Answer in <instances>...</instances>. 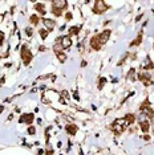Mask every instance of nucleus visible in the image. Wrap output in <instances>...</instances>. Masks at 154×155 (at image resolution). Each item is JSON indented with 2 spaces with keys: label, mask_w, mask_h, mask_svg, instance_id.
<instances>
[{
  "label": "nucleus",
  "mask_w": 154,
  "mask_h": 155,
  "mask_svg": "<svg viewBox=\"0 0 154 155\" xmlns=\"http://www.w3.org/2000/svg\"><path fill=\"white\" fill-rule=\"evenodd\" d=\"M128 81H130V82L136 81V70L134 69L129 70V73H128Z\"/></svg>",
  "instance_id": "nucleus-15"
},
{
  "label": "nucleus",
  "mask_w": 154,
  "mask_h": 155,
  "mask_svg": "<svg viewBox=\"0 0 154 155\" xmlns=\"http://www.w3.org/2000/svg\"><path fill=\"white\" fill-rule=\"evenodd\" d=\"M143 139H145V140H149L150 137H149V135H145V137H143Z\"/></svg>",
  "instance_id": "nucleus-29"
},
{
  "label": "nucleus",
  "mask_w": 154,
  "mask_h": 155,
  "mask_svg": "<svg viewBox=\"0 0 154 155\" xmlns=\"http://www.w3.org/2000/svg\"><path fill=\"white\" fill-rule=\"evenodd\" d=\"M43 24H44L45 29H48V31L55 29V27H56V21L53 19H43Z\"/></svg>",
  "instance_id": "nucleus-8"
},
{
  "label": "nucleus",
  "mask_w": 154,
  "mask_h": 155,
  "mask_svg": "<svg viewBox=\"0 0 154 155\" xmlns=\"http://www.w3.org/2000/svg\"><path fill=\"white\" fill-rule=\"evenodd\" d=\"M35 9H36L40 15H45V5L44 4H35Z\"/></svg>",
  "instance_id": "nucleus-14"
},
{
  "label": "nucleus",
  "mask_w": 154,
  "mask_h": 155,
  "mask_svg": "<svg viewBox=\"0 0 154 155\" xmlns=\"http://www.w3.org/2000/svg\"><path fill=\"white\" fill-rule=\"evenodd\" d=\"M101 45H102V44H101L99 36H93L92 40H90V47H92L94 51H100V49H101Z\"/></svg>",
  "instance_id": "nucleus-6"
},
{
  "label": "nucleus",
  "mask_w": 154,
  "mask_h": 155,
  "mask_svg": "<svg viewBox=\"0 0 154 155\" xmlns=\"http://www.w3.org/2000/svg\"><path fill=\"white\" fill-rule=\"evenodd\" d=\"M152 129H153V131H154V119H153V122H152Z\"/></svg>",
  "instance_id": "nucleus-32"
},
{
  "label": "nucleus",
  "mask_w": 154,
  "mask_h": 155,
  "mask_svg": "<svg viewBox=\"0 0 154 155\" xmlns=\"http://www.w3.org/2000/svg\"><path fill=\"white\" fill-rule=\"evenodd\" d=\"M25 33L28 35V36H32V35H33V31H32V28H31V27H28V28H25Z\"/></svg>",
  "instance_id": "nucleus-24"
},
{
  "label": "nucleus",
  "mask_w": 154,
  "mask_h": 155,
  "mask_svg": "<svg viewBox=\"0 0 154 155\" xmlns=\"http://www.w3.org/2000/svg\"><path fill=\"white\" fill-rule=\"evenodd\" d=\"M68 5L66 0H52V8H59V9H65Z\"/></svg>",
  "instance_id": "nucleus-5"
},
{
  "label": "nucleus",
  "mask_w": 154,
  "mask_h": 155,
  "mask_svg": "<svg viewBox=\"0 0 154 155\" xmlns=\"http://www.w3.org/2000/svg\"><path fill=\"white\" fill-rule=\"evenodd\" d=\"M29 2H32V3H35V2H36V0H29Z\"/></svg>",
  "instance_id": "nucleus-33"
},
{
  "label": "nucleus",
  "mask_w": 154,
  "mask_h": 155,
  "mask_svg": "<svg viewBox=\"0 0 154 155\" xmlns=\"http://www.w3.org/2000/svg\"><path fill=\"white\" fill-rule=\"evenodd\" d=\"M56 56H57V58H59V61L60 62H65L66 61V54L64 53V52H57Z\"/></svg>",
  "instance_id": "nucleus-16"
},
{
  "label": "nucleus",
  "mask_w": 154,
  "mask_h": 155,
  "mask_svg": "<svg viewBox=\"0 0 154 155\" xmlns=\"http://www.w3.org/2000/svg\"><path fill=\"white\" fill-rule=\"evenodd\" d=\"M3 40H4V35H3V32H0V44L3 43Z\"/></svg>",
  "instance_id": "nucleus-28"
},
{
  "label": "nucleus",
  "mask_w": 154,
  "mask_h": 155,
  "mask_svg": "<svg viewBox=\"0 0 154 155\" xmlns=\"http://www.w3.org/2000/svg\"><path fill=\"white\" fill-rule=\"evenodd\" d=\"M128 126H129V123H128V121H126V118L124 117V118H121V119H117V121H114L113 125L110 126V129L113 130L116 134H121L125 129L128 127Z\"/></svg>",
  "instance_id": "nucleus-1"
},
{
  "label": "nucleus",
  "mask_w": 154,
  "mask_h": 155,
  "mask_svg": "<svg viewBox=\"0 0 154 155\" xmlns=\"http://www.w3.org/2000/svg\"><path fill=\"white\" fill-rule=\"evenodd\" d=\"M32 53H31V51L28 49L27 45H23L22 47V60L24 62V65H28L31 61H32Z\"/></svg>",
  "instance_id": "nucleus-2"
},
{
  "label": "nucleus",
  "mask_w": 154,
  "mask_h": 155,
  "mask_svg": "<svg viewBox=\"0 0 154 155\" xmlns=\"http://www.w3.org/2000/svg\"><path fill=\"white\" fill-rule=\"evenodd\" d=\"M48 33H49V31H45V29H40V36H41V38H43V40H45V37L48 36Z\"/></svg>",
  "instance_id": "nucleus-21"
},
{
  "label": "nucleus",
  "mask_w": 154,
  "mask_h": 155,
  "mask_svg": "<svg viewBox=\"0 0 154 155\" xmlns=\"http://www.w3.org/2000/svg\"><path fill=\"white\" fill-rule=\"evenodd\" d=\"M60 38V43H61V47L64 48V49H68V48H71V45H72V40H71V36H65V37H59Z\"/></svg>",
  "instance_id": "nucleus-7"
},
{
  "label": "nucleus",
  "mask_w": 154,
  "mask_h": 155,
  "mask_svg": "<svg viewBox=\"0 0 154 155\" xmlns=\"http://www.w3.org/2000/svg\"><path fill=\"white\" fill-rule=\"evenodd\" d=\"M85 2H86V3H89V2H90V0H85Z\"/></svg>",
  "instance_id": "nucleus-34"
},
{
  "label": "nucleus",
  "mask_w": 154,
  "mask_h": 155,
  "mask_svg": "<svg viewBox=\"0 0 154 155\" xmlns=\"http://www.w3.org/2000/svg\"><path fill=\"white\" fill-rule=\"evenodd\" d=\"M3 110H4V107H3L2 105H0V113H3Z\"/></svg>",
  "instance_id": "nucleus-31"
},
{
  "label": "nucleus",
  "mask_w": 154,
  "mask_h": 155,
  "mask_svg": "<svg viewBox=\"0 0 154 155\" xmlns=\"http://www.w3.org/2000/svg\"><path fill=\"white\" fill-rule=\"evenodd\" d=\"M126 121H128V123L129 125H133V123H134V121H136V117L133 114H126Z\"/></svg>",
  "instance_id": "nucleus-19"
},
{
  "label": "nucleus",
  "mask_w": 154,
  "mask_h": 155,
  "mask_svg": "<svg viewBox=\"0 0 154 155\" xmlns=\"http://www.w3.org/2000/svg\"><path fill=\"white\" fill-rule=\"evenodd\" d=\"M65 19L68 20V21H69V20H72V13L71 12H66L65 13Z\"/></svg>",
  "instance_id": "nucleus-26"
},
{
  "label": "nucleus",
  "mask_w": 154,
  "mask_h": 155,
  "mask_svg": "<svg viewBox=\"0 0 154 155\" xmlns=\"http://www.w3.org/2000/svg\"><path fill=\"white\" fill-rule=\"evenodd\" d=\"M110 31L109 29H106V31H104L102 33H100L99 35V38H100V41H101V44H105L108 40H109V37H110Z\"/></svg>",
  "instance_id": "nucleus-11"
},
{
  "label": "nucleus",
  "mask_w": 154,
  "mask_h": 155,
  "mask_svg": "<svg viewBox=\"0 0 154 155\" xmlns=\"http://www.w3.org/2000/svg\"><path fill=\"white\" fill-rule=\"evenodd\" d=\"M106 9H108V5L105 4L104 0H96V3H94V7H93V12L94 13H97V15H101V13H104Z\"/></svg>",
  "instance_id": "nucleus-3"
},
{
  "label": "nucleus",
  "mask_w": 154,
  "mask_h": 155,
  "mask_svg": "<svg viewBox=\"0 0 154 155\" xmlns=\"http://www.w3.org/2000/svg\"><path fill=\"white\" fill-rule=\"evenodd\" d=\"M106 84V78H100V85H99V89H102V86Z\"/></svg>",
  "instance_id": "nucleus-23"
},
{
  "label": "nucleus",
  "mask_w": 154,
  "mask_h": 155,
  "mask_svg": "<svg viewBox=\"0 0 154 155\" xmlns=\"http://www.w3.org/2000/svg\"><path fill=\"white\" fill-rule=\"evenodd\" d=\"M138 78H139V81L143 84L145 86H150V85H153L154 84V81H153V77H152V74L150 73H139L138 74Z\"/></svg>",
  "instance_id": "nucleus-4"
},
{
  "label": "nucleus",
  "mask_w": 154,
  "mask_h": 155,
  "mask_svg": "<svg viewBox=\"0 0 154 155\" xmlns=\"http://www.w3.org/2000/svg\"><path fill=\"white\" fill-rule=\"evenodd\" d=\"M61 94H62V97H64V98H69V94H68V91H65V90H64V91H62Z\"/></svg>",
  "instance_id": "nucleus-27"
},
{
  "label": "nucleus",
  "mask_w": 154,
  "mask_h": 155,
  "mask_svg": "<svg viewBox=\"0 0 154 155\" xmlns=\"http://www.w3.org/2000/svg\"><path fill=\"white\" fill-rule=\"evenodd\" d=\"M3 19H4V15H0V23L3 21Z\"/></svg>",
  "instance_id": "nucleus-30"
},
{
  "label": "nucleus",
  "mask_w": 154,
  "mask_h": 155,
  "mask_svg": "<svg viewBox=\"0 0 154 155\" xmlns=\"http://www.w3.org/2000/svg\"><path fill=\"white\" fill-rule=\"evenodd\" d=\"M33 114H23L22 117H20V123H27V125H31V123L33 122Z\"/></svg>",
  "instance_id": "nucleus-9"
},
{
  "label": "nucleus",
  "mask_w": 154,
  "mask_h": 155,
  "mask_svg": "<svg viewBox=\"0 0 154 155\" xmlns=\"http://www.w3.org/2000/svg\"><path fill=\"white\" fill-rule=\"evenodd\" d=\"M29 21H31V24H35V25H37L40 20H38V16L37 15H32V16H31V19H29Z\"/></svg>",
  "instance_id": "nucleus-20"
},
{
  "label": "nucleus",
  "mask_w": 154,
  "mask_h": 155,
  "mask_svg": "<svg viewBox=\"0 0 154 155\" xmlns=\"http://www.w3.org/2000/svg\"><path fill=\"white\" fill-rule=\"evenodd\" d=\"M65 129H66V133H68L69 135H75V134L77 133V126L72 125V123H71V125H66Z\"/></svg>",
  "instance_id": "nucleus-12"
},
{
  "label": "nucleus",
  "mask_w": 154,
  "mask_h": 155,
  "mask_svg": "<svg viewBox=\"0 0 154 155\" xmlns=\"http://www.w3.org/2000/svg\"><path fill=\"white\" fill-rule=\"evenodd\" d=\"M79 32H80V27H72L69 29V36H76V35H79Z\"/></svg>",
  "instance_id": "nucleus-17"
},
{
  "label": "nucleus",
  "mask_w": 154,
  "mask_h": 155,
  "mask_svg": "<svg viewBox=\"0 0 154 155\" xmlns=\"http://www.w3.org/2000/svg\"><path fill=\"white\" fill-rule=\"evenodd\" d=\"M141 41H142V35H138L137 38H136L133 43H130V47H136V45H139V44H141Z\"/></svg>",
  "instance_id": "nucleus-18"
},
{
  "label": "nucleus",
  "mask_w": 154,
  "mask_h": 155,
  "mask_svg": "<svg viewBox=\"0 0 154 155\" xmlns=\"http://www.w3.org/2000/svg\"><path fill=\"white\" fill-rule=\"evenodd\" d=\"M153 81H154V74H153Z\"/></svg>",
  "instance_id": "nucleus-35"
},
{
  "label": "nucleus",
  "mask_w": 154,
  "mask_h": 155,
  "mask_svg": "<svg viewBox=\"0 0 154 155\" xmlns=\"http://www.w3.org/2000/svg\"><path fill=\"white\" fill-rule=\"evenodd\" d=\"M153 68H154V64L150 61L149 57H146L145 60H143V62L141 64V69H143V70H152Z\"/></svg>",
  "instance_id": "nucleus-10"
},
{
  "label": "nucleus",
  "mask_w": 154,
  "mask_h": 155,
  "mask_svg": "<svg viewBox=\"0 0 154 155\" xmlns=\"http://www.w3.org/2000/svg\"><path fill=\"white\" fill-rule=\"evenodd\" d=\"M28 133H29V134H35V133H36V129H35L33 126H29V129H28Z\"/></svg>",
  "instance_id": "nucleus-25"
},
{
  "label": "nucleus",
  "mask_w": 154,
  "mask_h": 155,
  "mask_svg": "<svg viewBox=\"0 0 154 155\" xmlns=\"http://www.w3.org/2000/svg\"><path fill=\"white\" fill-rule=\"evenodd\" d=\"M52 12H53V15L55 16H61V13H62V9H59V8H52Z\"/></svg>",
  "instance_id": "nucleus-22"
},
{
  "label": "nucleus",
  "mask_w": 154,
  "mask_h": 155,
  "mask_svg": "<svg viewBox=\"0 0 154 155\" xmlns=\"http://www.w3.org/2000/svg\"><path fill=\"white\" fill-rule=\"evenodd\" d=\"M139 127H141L143 133H148L150 129V123L148 121H139Z\"/></svg>",
  "instance_id": "nucleus-13"
}]
</instances>
